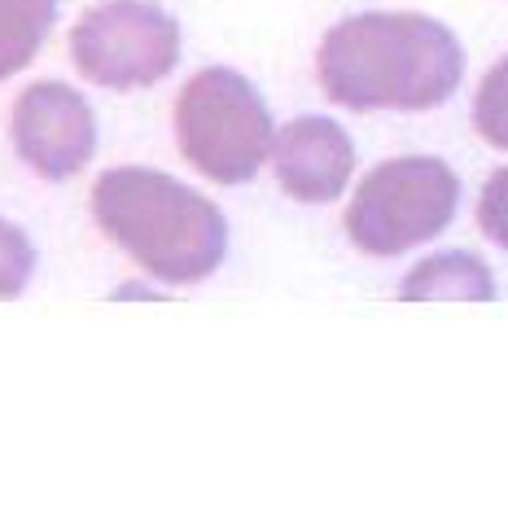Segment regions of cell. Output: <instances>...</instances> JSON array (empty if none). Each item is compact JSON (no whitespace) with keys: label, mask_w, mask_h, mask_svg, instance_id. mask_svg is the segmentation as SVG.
<instances>
[{"label":"cell","mask_w":508,"mask_h":512,"mask_svg":"<svg viewBox=\"0 0 508 512\" xmlns=\"http://www.w3.org/2000/svg\"><path fill=\"white\" fill-rule=\"evenodd\" d=\"M316 79L346 110L421 114L452 101L465 79V49L430 14H351L320 40Z\"/></svg>","instance_id":"obj_1"},{"label":"cell","mask_w":508,"mask_h":512,"mask_svg":"<svg viewBox=\"0 0 508 512\" xmlns=\"http://www.w3.org/2000/svg\"><path fill=\"white\" fill-rule=\"evenodd\" d=\"M92 215L119 250L163 285H202L228 254L224 211L149 167H114L92 184Z\"/></svg>","instance_id":"obj_2"},{"label":"cell","mask_w":508,"mask_h":512,"mask_svg":"<svg viewBox=\"0 0 508 512\" xmlns=\"http://www.w3.org/2000/svg\"><path fill=\"white\" fill-rule=\"evenodd\" d=\"M272 114L263 92L228 66H206L176 97V145L215 184H246L272 154Z\"/></svg>","instance_id":"obj_3"},{"label":"cell","mask_w":508,"mask_h":512,"mask_svg":"<svg viewBox=\"0 0 508 512\" xmlns=\"http://www.w3.org/2000/svg\"><path fill=\"white\" fill-rule=\"evenodd\" d=\"M456 206L460 176L443 158H386L360 180L346 206V237L373 259H395L421 241H434L456 219Z\"/></svg>","instance_id":"obj_4"},{"label":"cell","mask_w":508,"mask_h":512,"mask_svg":"<svg viewBox=\"0 0 508 512\" xmlns=\"http://www.w3.org/2000/svg\"><path fill=\"white\" fill-rule=\"evenodd\" d=\"M71 57L97 88H149L176 71L180 22L154 0H106L71 31Z\"/></svg>","instance_id":"obj_5"},{"label":"cell","mask_w":508,"mask_h":512,"mask_svg":"<svg viewBox=\"0 0 508 512\" xmlns=\"http://www.w3.org/2000/svg\"><path fill=\"white\" fill-rule=\"evenodd\" d=\"M14 149L36 176L71 180L97 154V114L57 79L31 84L14 106Z\"/></svg>","instance_id":"obj_6"},{"label":"cell","mask_w":508,"mask_h":512,"mask_svg":"<svg viewBox=\"0 0 508 512\" xmlns=\"http://www.w3.org/2000/svg\"><path fill=\"white\" fill-rule=\"evenodd\" d=\"M272 167L276 184L294 202H338L355 171V145L342 123L325 119V114H303L272 136Z\"/></svg>","instance_id":"obj_7"},{"label":"cell","mask_w":508,"mask_h":512,"mask_svg":"<svg viewBox=\"0 0 508 512\" xmlns=\"http://www.w3.org/2000/svg\"><path fill=\"white\" fill-rule=\"evenodd\" d=\"M495 276L491 267L469 250L430 254L417 263L399 285L403 302H495Z\"/></svg>","instance_id":"obj_8"},{"label":"cell","mask_w":508,"mask_h":512,"mask_svg":"<svg viewBox=\"0 0 508 512\" xmlns=\"http://www.w3.org/2000/svg\"><path fill=\"white\" fill-rule=\"evenodd\" d=\"M57 22V0H0V79L18 75Z\"/></svg>","instance_id":"obj_9"},{"label":"cell","mask_w":508,"mask_h":512,"mask_svg":"<svg viewBox=\"0 0 508 512\" xmlns=\"http://www.w3.org/2000/svg\"><path fill=\"white\" fill-rule=\"evenodd\" d=\"M473 127L491 149H508V53L482 75L473 97Z\"/></svg>","instance_id":"obj_10"},{"label":"cell","mask_w":508,"mask_h":512,"mask_svg":"<svg viewBox=\"0 0 508 512\" xmlns=\"http://www.w3.org/2000/svg\"><path fill=\"white\" fill-rule=\"evenodd\" d=\"M36 272V246L18 224L0 219V302L18 298Z\"/></svg>","instance_id":"obj_11"},{"label":"cell","mask_w":508,"mask_h":512,"mask_svg":"<svg viewBox=\"0 0 508 512\" xmlns=\"http://www.w3.org/2000/svg\"><path fill=\"white\" fill-rule=\"evenodd\" d=\"M478 228L487 232V241H495L500 250H508V167H500L487 184H482Z\"/></svg>","instance_id":"obj_12"}]
</instances>
